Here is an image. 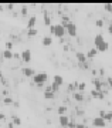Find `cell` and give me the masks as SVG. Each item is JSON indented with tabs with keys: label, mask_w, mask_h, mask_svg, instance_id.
I'll use <instances>...</instances> for the list:
<instances>
[{
	"label": "cell",
	"mask_w": 112,
	"mask_h": 128,
	"mask_svg": "<svg viewBox=\"0 0 112 128\" xmlns=\"http://www.w3.org/2000/svg\"><path fill=\"white\" fill-rule=\"evenodd\" d=\"M58 88H60V86H57V84H54V82L51 84V90H53L54 92H57V91H58Z\"/></svg>",
	"instance_id": "29"
},
{
	"label": "cell",
	"mask_w": 112,
	"mask_h": 128,
	"mask_svg": "<svg viewBox=\"0 0 112 128\" xmlns=\"http://www.w3.org/2000/svg\"><path fill=\"white\" fill-rule=\"evenodd\" d=\"M94 84H95V90H97V91H101V88H102V81L94 80Z\"/></svg>",
	"instance_id": "20"
},
{
	"label": "cell",
	"mask_w": 112,
	"mask_h": 128,
	"mask_svg": "<svg viewBox=\"0 0 112 128\" xmlns=\"http://www.w3.org/2000/svg\"><path fill=\"white\" fill-rule=\"evenodd\" d=\"M108 32H109V34H112V22L109 23V26H108Z\"/></svg>",
	"instance_id": "31"
},
{
	"label": "cell",
	"mask_w": 112,
	"mask_h": 128,
	"mask_svg": "<svg viewBox=\"0 0 112 128\" xmlns=\"http://www.w3.org/2000/svg\"><path fill=\"white\" fill-rule=\"evenodd\" d=\"M50 33L55 37L63 38L64 34H65V27H64L63 24H51L50 26Z\"/></svg>",
	"instance_id": "1"
},
{
	"label": "cell",
	"mask_w": 112,
	"mask_h": 128,
	"mask_svg": "<svg viewBox=\"0 0 112 128\" xmlns=\"http://www.w3.org/2000/svg\"><path fill=\"white\" fill-rule=\"evenodd\" d=\"M21 60L24 63H30V61H31V51L30 50L21 51Z\"/></svg>",
	"instance_id": "7"
},
{
	"label": "cell",
	"mask_w": 112,
	"mask_h": 128,
	"mask_svg": "<svg viewBox=\"0 0 112 128\" xmlns=\"http://www.w3.org/2000/svg\"><path fill=\"white\" fill-rule=\"evenodd\" d=\"M104 9L107 10V12H109V13H112V4H111V3H107V4H104Z\"/></svg>",
	"instance_id": "27"
},
{
	"label": "cell",
	"mask_w": 112,
	"mask_h": 128,
	"mask_svg": "<svg viewBox=\"0 0 112 128\" xmlns=\"http://www.w3.org/2000/svg\"><path fill=\"white\" fill-rule=\"evenodd\" d=\"M58 121H60V125L63 128H68V125H70V118H68V115H60V118H58Z\"/></svg>",
	"instance_id": "5"
},
{
	"label": "cell",
	"mask_w": 112,
	"mask_h": 128,
	"mask_svg": "<svg viewBox=\"0 0 112 128\" xmlns=\"http://www.w3.org/2000/svg\"><path fill=\"white\" fill-rule=\"evenodd\" d=\"M21 13H23V14H27V7H23V9H21Z\"/></svg>",
	"instance_id": "35"
},
{
	"label": "cell",
	"mask_w": 112,
	"mask_h": 128,
	"mask_svg": "<svg viewBox=\"0 0 112 128\" xmlns=\"http://www.w3.org/2000/svg\"><path fill=\"white\" fill-rule=\"evenodd\" d=\"M6 7H7V9H9V10H13L14 4H11V3H10V4H6Z\"/></svg>",
	"instance_id": "34"
},
{
	"label": "cell",
	"mask_w": 112,
	"mask_h": 128,
	"mask_svg": "<svg viewBox=\"0 0 112 128\" xmlns=\"http://www.w3.org/2000/svg\"><path fill=\"white\" fill-rule=\"evenodd\" d=\"M85 87H87L85 82H80V84H78V87H77V90L81 92V91H84V90H85Z\"/></svg>",
	"instance_id": "24"
},
{
	"label": "cell",
	"mask_w": 112,
	"mask_h": 128,
	"mask_svg": "<svg viewBox=\"0 0 112 128\" xmlns=\"http://www.w3.org/2000/svg\"><path fill=\"white\" fill-rule=\"evenodd\" d=\"M4 118H6V115L3 112H0V120H4Z\"/></svg>",
	"instance_id": "36"
},
{
	"label": "cell",
	"mask_w": 112,
	"mask_h": 128,
	"mask_svg": "<svg viewBox=\"0 0 112 128\" xmlns=\"http://www.w3.org/2000/svg\"><path fill=\"white\" fill-rule=\"evenodd\" d=\"M1 56H3V58H6V60H11L14 57V54H13L11 50H4L3 53H1Z\"/></svg>",
	"instance_id": "13"
},
{
	"label": "cell",
	"mask_w": 112,
	"mask_h": 128,
	"mask_svg": "<svg viewBox=\"0 0 112 128\" xmlns=\"http://www.w3.org/2000/svg\"><path fill=\"white\" fill-rule=\"evenodd\" d=\"M37 34V28H31V30H27V36L28 37H34Z\"/></svg>",
	"instance_id": "22"
},
{
	"label": "cell",
	"mask_w": 112,
	"mask_h": 128,
	"mask_svg": "<svg viewBox=\"0 0 112 128\" xmlns=\"http://www.w3.org/2000/svg\"><path fill=\"white\" fill-rule=\"evenodd\" d=\"M102 41H105V38H104V36L102 34H97L95 36V38H94V44H95V47H98Z\"/></svg>",
	"instance_id": "12"
},
{
	"label": "cell",
	"mask_w": 112,
	"mask_h": 128,
	"mask_svg": "<svg viewBox=\"0 0 112 128\" xmlns=\"http://www.w3.org/2000/svg\"><path fill=\"white\" fill-rule=\"evenodd\" d=\"M105 124H107V121L104 118H101V117H97V118L92 120V125H94V127L102 128V127H105Z\"/></svg>",
	"instance_id": "6"
},
{
	"label": "cell",
	"mask_w": 112,
	"mask_h": 128,
	"mask_svg": "<svg viewBox=\"0 0 112 128\" xmlns=\"http://www.w3.org/2000/svg\"><path fill=\"white\" fill-rule=\"evenodd\" d=\"M108 47H109V44H108L107 41H102V43H101L98 47H95V48L98 50V53H105V51L108 50Z\"/></svg>",
	"instance_id": "9"
},
{
	"label": "cell",
	"mask_w": 112,
	"mask_h": 128,
	"mask_svg": "<svg viewBox=\"0 0 112 128\" xmlns=\"http://www.w3.org/2000/svg\"><path fill=\"white\" fill-rule=\"evenodd\" d=\"M6 50H13V43L11 41H7L6 43Z\"/></svg>",
	"instance_id": "28"
},
{
	"label": "cell",
	"mask_w": 112,
	"mask_h": 128,
	"mask_svg": "<svg viewBox=\"0 0 112 128\" xmlns=\"http://www.w3.org/2000/svg\"><path fill=\"white\" fill-rule=\"evenodd\" d=\"M41 44H43V46H51V44H53V38H51V36L43 37V40H41Z\"/></svg>",
	"instance_id": "11"
},
{
	"label": "cell",
	"mask_w": 112,
	"mask_h": 128,
	"mask_svg": "<svg viewBox=\"0 0 112 128\" xmlns=\"http://www.w3.org/2000/svg\"><path fill=\"white\" fill-rule=\"evenodd\" d=\"M104 120H105V121H112V111H109V112H105V117H104Z\"/></svg>",
	"instance_id": "25"
},
{
	"label": "cell",
	"mask_w": 112,
	"mask_h": 128,
	"mask_svg": "<svg viewBox=\"0 0 112 128\" xmlns=\"http://www.w3.org/2000/svg\"><path fill=\"white\" fill-rule=\"evenodd\" d=\"M97 54H98V50H97V48L94 47V48H91V50L87 53V58H94Z\"/></svg>",
	"instance_id": "15"
},
{
	"label": "cell",
	"mask_w": 112,
	"mask_h": 128,
	"mask_svg": "<svg viewBox=\"0 0 112 128\" xmlns=\"http://www.w3.org/2000/svg\"><path fill=\"white\" fill-rule=\"evenodd\" d=\"M64 27H65V32L68 33V36H71V37H75L77 36V26L74 23L70 22V23H68L67 26H64Z\"/></svg>",
	"instance_id": "3"
},
{
	"label": "cell",
	"mask_w": 112,
	"mask_h": 128,
	"mask_svg": "<svg viewBox=\"0 0 112 128\" xmlns=\"http://www.w3.org/2000/svg\"><path fill=\"white\" fill-rule=\"evenodd\" d=\"M108 86H109V88L112 90V78H108Z\"/></svg>",
	"instance_id": "32"
},
{
	"label": "cell",
	"mask_w": 112,
	"mask_h": 128,
	"mask_svg": "<svg viewBox=\"0 0 112 128\" xmlns=\"http://www.w3.org/2000/svg\"><path fill=\"white\" fill-rule=\"evenodd\" d=\"M4 102H6V104H11V102H13L11 97H6V98H4Z\"/></svg>",
	"instance_id": "30"
},
{
	"label": "cell",
	"mask_w": 112,
	"mask_h": 128,
	"mask_svg": "<svg viewBox=\"0 0 112 128\" xmlns=\"http://www.w3.org/2000/svg\"><path fill=\"white\" fill-rule=\"evenodd\" d=\"M21 73H23V76H24V77H34V76H36V71H34V70L33 68H30V67H23L21 68Z\"/></svg>",
	"instance_id": "4"
},
{
	"label": "cell",
	"mask_w": 112,
	"mask_h": 128,
	"mask_svg": "<svg viewBox=\"0 0 112 128\" xmlns=\"http://www.w3.org/2000/svg\"><path fill=\"white\" fill-rule=\"evenodd\" d=\"M57 111H58L60 115H67V107L65 105H60L58 108H57Z\"/></svg>",
	"instance_id": "16"
},
{
	"label": "cell",
	"mask_w": 112,
	"mask_h": 128,
	"mask_svg": "<svg viewBox=\"0 0 112 128\" xmlns=\"http://www.w3.org/2000/svg\"><path fill=\"white\" fill-rule=\"evenodd\" d=\"M47 73H37L34 77H33V82L36 84L37 87H41L43 84H44L45 81H47Z\"/></svg>",
	"instance_id": "2"
},
{
	"label": "cell",
	"mask_w": 112,
	"mask_h": 128,
	"mask_svg": "<svg viewBox=\"0 0 112 128\" xmlns=\"http://www.w3.org/2000/svg\"><path fill=\"white\" fill-rule=\"evenodd\" d=\"M0 78H1V70H0Z\"/></svg>",
	"instance_id": "37"
},
{
	"label": "cell",
	"mask_w": 112,
	"mask_h": 128,
	"mask_svg": "<svg viewBox=\"0 0 112 128\" xmlns=\"http://www.w3.org/2000/svg\"><path fill=\"white\" fill-rule=\"evenodd\" d=\"M53 82H54V84H57V86H63V84H64V78L61 77L60 74H54Z\"/></svg>",
	"instance_id": "8"
},
{
	"label": "cell",
	"mask_w": 112,
	"mask_h": 128,
	"mask_svg": "<svg viewBox=\"0 0 112 128\" xmlns=\"http://www.w3.org/2000/svg\"><path fill=\"white\" fill-rule=\"evenodd\" d=\"M77 58H78V61H80V63H82V64L87 63V56L84 54V53H81V51H78V53H77Z\"/></svg>",
	"instance_id": "14"
},
{
	"label": "cell",
	"mask_w": 112,
	"mask_h": 128,
	"mask_svg": "<svg viewBox=\"0 0 112 128\" xmlns=\"http://www.w3.org/2000/svg\"><path fill=\"white\" fill-rule=\"evenodd\" d=\"M11 122H13L14 125H21V120L18 118V117H16V115H14L13 118H11Z\"/></svg>",
	"instance_id": "21"
},
{
	"label": "cell",
	"mask_w": 112,
	"mask_h": 128,
	"mask_svg": "<svg viewBox=\"0 0 112 128\" xmlns=\"http://www.w3.org/2000/svg\"><path fill=\"white\" fill-rule=\"evenodd\" d=\"M92 96H94L95 98H99V100H102V98H104V92H102V91H97V90H94V91H92Z\"/></svg>",
	"instance_id": "19"
},
{
	"label": "cell",
	"mask_w": 112,
	"mask_h": 128,
	"mask_svg": "<svg viewBox=\"0 0 112 128\" xmlns=\"http://www.w3.org/2000/svg\"><path fill=\"white\" fill-rule=\"evenodd\" d=\"M36 22H37V17H28V22H27V30H31V28H34V26H36Z\"/></svg>",
	"instance_id": "10"
},
{
	"label": "cell",
	"mask_w": 112,
	"mask_h": 128,
	"mask_svg": "<svg viewBox=\"0 0 112 128\" xmlns=\"http://www.w3.org/2000/svg\"><path fill=\"white\" fill-rule=\"evenodd\" d=\"M74 100L75 101H84V96H82L80 91H77V92H74Z\"/></svg>",
	"instance_id": "18"
},
{
	"label": "cell",
	"mask_w": 112,
	"mask_h": 128,
	"mask_svg": "<svg viewBox=\"0 0 112 128\" xmlns=\"http://www.w3.org/2000/svg\"><path fill=\"white\" fill-rule=\"evenodd\" d=\"M95 26H97V27H101V28H102V27H104V20H102V18H98V20L95 22Z\"/></svg>",
	"instance_id": "26"
},
{
	"label": "cell",
	"mask_w": 112,
	"mask_h": 128,
	"mask_svg": "<svg viewBox=\"0 0 112 128\" xmlns=\"http://www.w3.org/2000/svg\"><path fill=\"white\" fill-rule=\"evenodd\" d=\"M75 128H87V127L84 125V124H77V125H75Z\"/></svg>",
	"instance_id": "33"
},
{
	"label": "cell",
	"mask_w": 112,
	"mask_h": 128,
	"mask_svg": "<svg viewBox=\"0 0 112 128\" xmlns=\"http://www.w3.org/2000/svg\"><path fill=\"white\" fill-rule=\"evenodd\" d=\"M55 97V92L54 91H44V98L45 100H51Z\"/></svg>",
	"instance_id": "17"
},
{
	"label": "cell",
	"mask_w": 112,
	"mask_h": 128,
	"mask_svg": "<svg viewBox=\"0 0 112 128\" xmlns=\"http://www.w3.org/2000/svg\"><path fill=\"white\" fill-rule=\"evenodd\" d=\"M44 24L45 26H51V20H50V17H48L47 13H44Z\"/></svg>",
	"instance_id": "23"
}]
</instances>
